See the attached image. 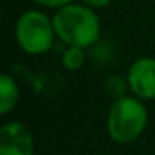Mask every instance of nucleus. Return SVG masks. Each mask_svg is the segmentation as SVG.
<instances>
[{
    "instance_id": "nucleus-7",
    "label": "nucleus",
    "mask_w": 155,
    "mask_h": 155,
    "mask_svg": "<svg viewBox=\"0 0 155 155\" xmlns=\"http://www.w3.org/2000/svg\"><path fill=\"white\" fill-rule=\"evenodd\" d=\"M87 62V48L75 47V45H67L60 55V64L65 70L77 72Z\"/></svg>"
},
{
    "instance_id": "nucleus-9",
    "label": "nucleus",
    "mask_w": 155,
    "mask_h": 155,
    "mask_svg": "<svg viewBox=\"0 0 155 155\" xmlns=\"http://www.w3.org/2000/svg\"><path fill=\"white\" fill-rule=\"evenodd\" d=\"M87 50L92 54V57H94V60L97 64H107V62H110L114 58V54H115L114 45L110 42H102V40L95 42Z\"/></svg>"
},
{
    "instance_id": "nucleus-6",
    "label": "nucleus",
    "mask_w": 155,
    "mask_h": 155,
    "mask_svg": "<svg viewBox=\"0 0 155 155\" xmlns=\"http://www.w3.org/2000/svg\"><path fill=\"white\" fill-rule=\"evenodd\" d=\"M20 88L12 75H0V115H8L18 104Z\"/></svg>"
},
{
    "instance_id": "nucleus-3",
    "label": "nucleus",
    "mask_w": 155,
    "mask_h": 155,
    "mask_svg": "<svg viewBox=\"0 0 155 155\" xmlns=\"http://www.w3.org/2000/svg\"><path fill=\"white\" fill-rule=\"evenodd\" d=\"M14 37L18 48L27 55H44L57 38L54 20L40 8H28L15 20Z\"/></svg>"
},
{
    "instance_id": "nucleus-4",
    "label": "nucleus",
    "mask_w": 155,
    "mask_h": 155,
    "mask_svg": "<svg viewBox=\"0 0 155 155\" xmlns=\"http://www.w3.org/2000/svg\"><path fill=\"white\" fill-rule=\"evenodd\" d=\"M130 94L140 100H155V58L138 57L127 70Z\"/></svg>"
},
{
    "instance_id": "nucleus-11",
    "label": "nucleus",
    "mask_w": 155,
    "mask_h": 155,
    "mask_svg": "<svg viewBox=\"0 0 155 155\" xmlns=\"http://www.w3.org/2000/svg\"><path fill=\"white\" fill-rule=\"evenodd\" d=\"M112 0H80V4L87 5V7L94 8V10H100V8H105Z\"/></svg>"
},
{
    "instance_id": "nucleus-2",
    "label": "nucleus",
    "mask_w": 155,
    "mask_h": 155,
    "mask_svg": "<svg viewBox=\"0 0 155 155\" xmlns=\"http://www.w3.org/2000/svg\"><path fill=\"white\" fill-rule=\"evenodd\" d=\"M148 124V110L143 100L125 95L112 102L107 114V132L112 142L130 145L142 137Z\"/></svg>"
},
{
    "instance_id": "nucleus-10",
    "label": "nucleus",
    "mask_w": 155,
    "mask_h": 155,
    "mask_svg": "<svg viewBox=\"0 0 155 155\" xmlns=\"http://www.w3.org/2000/svg\"><path fill=\"white\" fill-rule=\"evenodd\" d=\"M35 5H38V7L42 8H48V10H58V8L65 7V5L72 4L74 0H32Z\"/></svg>"
},
{
    "instance_id": "nucleus-1",
    "label": "nucleus",
    "mask_w": 155,
    "mask_h": 155,
    "mask_svg": "<svg viewBox=\"0 0 155 155\" xmlns=\"http://www.w3.org/2000/svg\"><path fill=\"white\" fill-rule=\"evenodd\" d=\"M54 28L57 38L65 45L88 48L100 40V18L97 10L84 4H68L54 12Z\"/></svg>"
},
{
    "instance_id": "nucleus-8",
    "label": "nucleus",
    "mask_w": 155,
    "mask_h": 155,
    "mask_svg": "<svg viewBox=\"0 0 155 155\" xmlns=\"http://www.w3.org/2000/svg\"><path fill=\"white\" fill-rule=\"evenodd\" d=\"M105 92H107L108 97H112V100H117V98H122L125 95H128L130 88H128V82H127V75L122 77L118 74H110L107 75L104 82Z\"/></svg>"
},
{
    "instance_id": "nucleus-5",
    "label": "nucleus",
    "mask_w": 155,
    "mask_h": 155,
    "mask_svg": "<svg viewBox=\"0 0 155 155\" xmlns=\"http://www.w3.org/2000/svg\"><path fill=\"white\" fill-rule=\"evenodd\" d=\"M35 142L30 128L22 122H7L0 128V155H34Z\"/></svg>"
}]
</instances>
